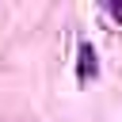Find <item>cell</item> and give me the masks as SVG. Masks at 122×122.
<instances>
[{
	"label": "cell",
	"instance_id": "7a4b0ae2",
	"mask_svg": "<svg viewBox=\"0 0 122 122\" xmlns=\"http://www.w3.org/2000/svg\"><path fill=\"white\" fill-rule=\"evenodd\" d=\"M107 11H111L114 19H122V4H114V0H111V4H107Z\"/></svg>",
	"mask_w": 122,
	"mask_h": 122
},
{
	"label": "cell",
	"instance_id": "6da1fadb",
	"mask_svg": "<svg viewBox=\"0 0 122 122\" xmlns=\"http://www.w3.org/2000/svg\"><path fill=\"white\" fill-rule=\"evenodd\" d=\"M95 76V50L92 46H80V80Z\"/></svg>",
	"mask_w": 122,
	"mask_h": 122
}]
</instances>
